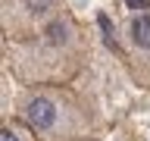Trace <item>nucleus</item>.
<instances>
[{"instance_id":"obj_3","label":"nucleus","mask_w":150,"mask_h":141,"mask_svg":"<svg viewBox=\"0 0 150 141\" xmlns=\"http://www.w3.org/2000/svg\"><path fill=\"white\" fill-rule=\"evenodd\" d=\"M122 63L141 88H150V9H138L119 25Z\"/></svg>"},{"instance_id":"obj_2","label":"nucleus","mask_w":150,"mask_h":141,"mask_svg":"<svg viewBox=\"0 0 150 141\" xmlns=\"http://www.w3.org/2000/svg\"><path fill=\"white\" fill-rule=\"evenodd\" d=\"M13 119H19L38 141H78L100 135L94 103L72 85H25L13 103Z\"/></svg>"},{"instance_id":"obj_1","label":"nucleus","mask_w":150,"mask_h":141,"mask_svg":"<svg viewBox=\"0 0 150 141\" xmlns=\"http://www.w3.org/2000/svg\"><path fill=\"white\" fill-rule=\"evenodd\" d=\"M88 38L69 9H59L25 38L6 41V69L22 85H72L84 69Z\"/></svg>"},{"instance_id":"obj_4","label":"nucleus","mask_w":150,"mask_h":141,"mask_svg":"<svg viewBox=\"0 0 150 141\" xmlns=\"http://www.w3.org/2000/svg\"><path fill=\"white\" fill-rule=\"evenodd\" d=\"M63 9V0H3V35L6 41L25 38Z\"/></svg>"},{"instance_id":"obj_5","label":"nucleus","mask_w":150,"mask_h":141,"mask_svg":"<svg viewBox=\"0 0 150 141\" xmlns=\"http://www.w3.org/2000/svg\"><path fill=\"white\" fill-rule=\"evenodd\" d=\"M0 141H38V138H35V135H31L19 119L9 116V119L3 122V129H0Z\"/></svg>"},{"instance_id":"obj_6","label":"nucleus","mask_w":150,"mask_h":141,"mask_svg":"<svg viewBox=\"0 0 150 141\" xmlns=\"http://www.w3.org/2000/svg\"><path fill=\"white\" fill-rule=\"evenodd\" d=\"M78 141H100V138H78Z\"/></svg>"}]
</instances>
